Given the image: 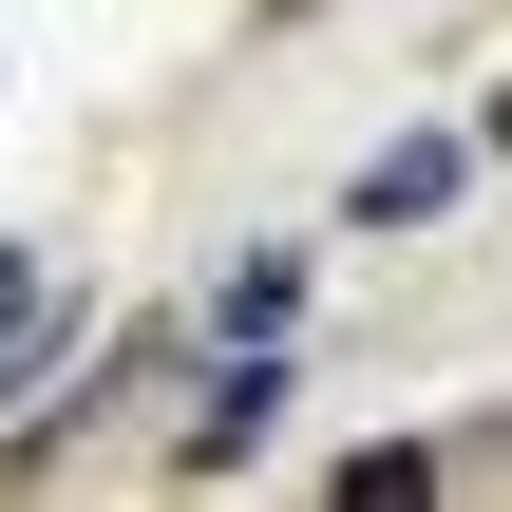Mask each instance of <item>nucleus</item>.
I'll return each mask as SVG.
<instances>
[{"label": "nucleus", "instance_id": "f257e3e1", "mask_svg": "<svg viewBox=\"0 0 512 512\" xmlns=\"http://www.w3.org/2000/svg\"><path fill=\"white\" fill-rule=\"evenodd\" d=\"M266 418H285V342H228V380L190 399V437H171V475H247V456H266Z\"/></svg>", "mask_w": 512, "mask_h": 512}, {"label": "nucleus", "instance_id": "f03ea898", "mask_svg": "<svg viewBox=\"0 0 512 512\" xmlns=\"http://www.w3.org/2000/svg\"><path fill=\"white\" fill-rule=\"evenodd\" d=\"M456 171H475V133H399V152H361V228H418V209H456Z\"/></svg>", "mask_w": 512, "mask_h": 512}, {"label": "nucleus", "instance_id": "7ed1b4c3", "mask_svg": "<svg viewBox=\"0 0 512 512\" xmlns=\"http://www.w3.org/2000/svg\"><path fill=\"white\" fill-rule=\"evenodd\" d=\"M418 494H437L418 437H361V456H342V512H418Z\"/></svg>", "mask_w": 512, "mask_h": 512}, {"label": "nucleus", "instance_id": "20e7f679", "mask_svg": "<svg viewBox=\"0 0 512 512\" xmlns=\"http://www.w3.org/2000/svg\"><path fill=\"white\" fill-rule=\"evenodd\" d=\"M285 304H304V266L266 247V266H228V304H209V323H228V342H285Z\"/></svg>", "mask_w": 512, "mask_h": 512}, {"label": "nucleus", "instance_id": "39448f33", "mask_svg": "<svg viewBox=\"0 0 512 512\" xmlns=\"http://www.w3.org/2000/svg\"><path fill=\"white\" fill-rule=\"evenodd\" d=\"M19 323H38V247H0V361H19ZM19 399V380H0Z\"/></svg>", "mask_w": 512, "mask_h": 512}, {"label": "nucleus", "instance_id": "423d86ee", "mask_svg": "<svg viewBox=\"0 0 512 512\" xmlns=\"http://www.w3.org/2000/svg\"><path fill=\"white\" fill-rule=\"evenodd\" d=\"M266 19H304V0H266Z\"/></svg>", "mask_w": 512, "mask_h": 512}]
</instances>
